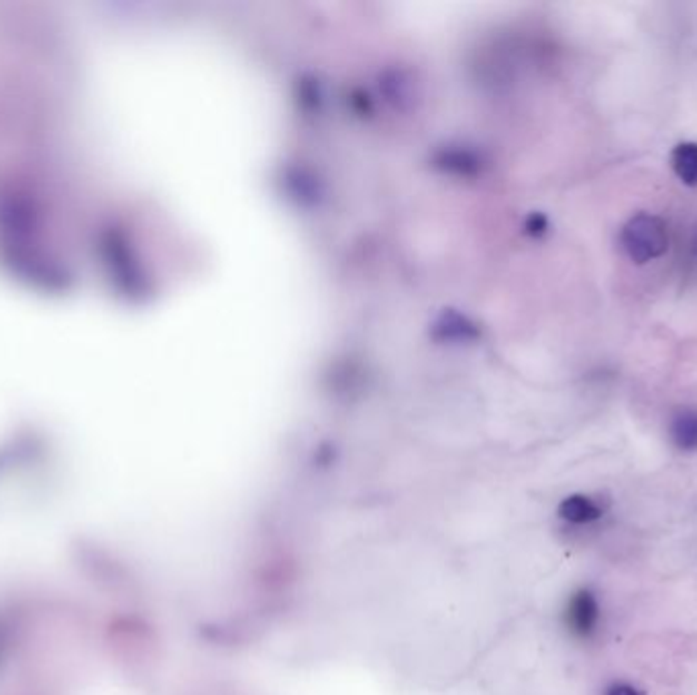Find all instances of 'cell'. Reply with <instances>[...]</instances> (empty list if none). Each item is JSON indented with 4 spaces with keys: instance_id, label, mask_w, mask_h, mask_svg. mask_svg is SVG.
Masks as SVG:
<instances>
[{
    "instance_id": "cell-1",
    "label": "cell",
    "mask_w": 697,
    "mask_h": 695,
    "mask_svg": "<svg viewBox=\"0 0 697 695\" xmlns=\"http://www.w3.org/2000/svg\"><path fill=\"white\" fill-rule=\"evenodd\" d=\"M622 247L634 263L644 265L669 251V233L663 219L649 213H638L622 229Z\"/></svg>"
},
{
    "instance_id": "cell-2",
    "label": "cell",
    "mask_w": 697,
    "mask_h": 695,
    "mask_svg": "<svg viewBox=\"0 0 697 695\" xmlns=\"http://www.w3.org/2000/svg\"><path fill=\"white\" fill-rule=\"evenodd\" d=\"M565 620L571 632L579 639H589L597 630L602 620V608L595 593L585 588L577 590L567 604Z\"/></svg>"
},
{
    "instance_id": "cell-3",
    "label": "cell",
    "mask_w": 697,
    "mask_h": 695,
    "mask_svg": "<svg viewBox=\"0 0 697 695\" xmlns=\"http://www.w3.org/2000/svg\"><path fill=\"white\" fill-rule=\"evenodd\" d=\"M673 445L683 453H697V410H679L669 426Z\"/></svg>"
},
{
    "instance_id": "cell-4",
    "label": "cell",
    "mask_w": 697,
    "mask_h": 695,
    "mask_svg": "<svg viewBox=\"0 0 697 695\" xmlns=\"http://www.w3.org/2000/svg\"><path fill=\"white\" fill-rule=\"evenodd\" d=\"M559 516L571 524H589L600 521L604 516V508L589 496L575 493V496H569L561 501Z\"/></svg>"
},
{
    "instance_id": "cell-5",
    "label": "cell",
    "mask_w": 697,
    "mask_h": 695,
    "mask_svg": "<svg viewBox=\"0 0 697 695\" xmlns=\"http://www.w3.org/2000/svg\"><path fill=\"white\" fill-rule=\"evenodd\" d=\"M671 167H673L675 175L685 184V186L695 188L697 186V144L685 141V144L675 145L673 152H671Z\"/></svg>"
},
{
    "instance_id": "cell-6",
    "label": "cell",
    "mask_w": 697,
    "mask_h": 695,
    "mask_svg": "<svg viewBox=\"0 0 697 695\" xmlns=\"http://www.w3.org/2000/svg\"><path fill=\"white\" fill-rule=\"evenodd\" d=\"M605 695H644V693L641 690H636L634 685L616 683V685H612L608 691H605Z\"/></svg>"
}]
</instances>
